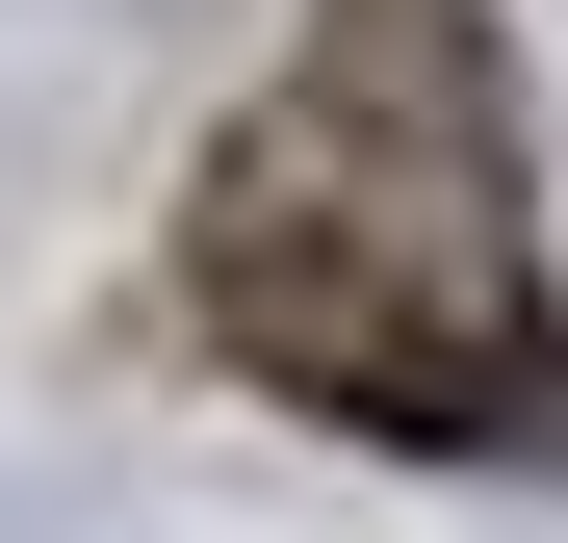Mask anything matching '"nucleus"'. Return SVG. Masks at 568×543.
I'll use <instances>...</instances> for the list:
<instances>
[{
	"instance_id": "obj_1",
	"label": "nucleus",
	"mask_w": 568,
	"mask_h": 543,
	"mask_svg": "<svg viewBox=\"0 0 568 543\" xmlns=\"http://www.w3.org/2000/svg\"><path fill=\"white\" fill-rule=\"evenodd\" d=\"M181 285L336 440H542L568 414L542 208H517V78H491L465 0H311V52L181 181Z\"/></svg>"
}]
</instances>
